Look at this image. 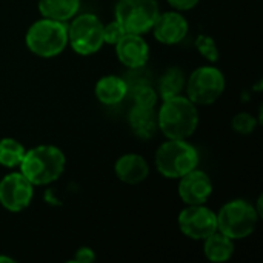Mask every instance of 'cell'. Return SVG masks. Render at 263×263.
Wrapping results in <instances>:
<instances>
[{
    "label": "cell",
    "instance_id": "cell-1",
    "mask_svg": "<svg viewBox=\"0 0 263 263\" xmlns=\"http://www.w3.org/2000/svg\"><path fill=\"white\" fill-rule=\"evenodd\" d=\"M159 129L168 139H188L199 125L197 105L188 97L174 96L165 99L159 112Z\"/></svg>",
    "mask_w": 263,
    "mask_h": 263
},
{
    "label": "cell",
    "instance_id": "cell-2",
    "mask_svg": "<svg viewBox=\"0 0 263 263\" xmlns=\"http://www.w3.org/2000/svg\"><path fill=\"white\" fill-rule=\"evenodd\" d=\"M65 165L66 159L62 149L54 145H39L25 153L18 166L32 185H48L63 174Z\"/></svg>",
    "mask_w": 263,
    "mask_h": 263
},
{
    "label": "cell",
    "instance_id": "cell-3",
    "mask_svg": "<svg viewBox=\"0 0 263 263\" xmlns=\"http://www.w3.org/2000/svg\"><path fill=\"white\" fill-rule=\"evenodd\" d=\"M25 42L32 54L43 59L55 57L68 45V26L65 22L43 17L29 26Z\"/></svg>",
    "mask_w": 263,
    "mask_h": 263
},
{
    "label": "cell",
    "instance_id": "cell-4",
    "mask_svg": "<svg viewBox=\"0 0 263 263\" xmlns=\"http://www.w3.org/2000/svg\"><path fill=\"white\" fill-rule=\"evenodd\" d=\"M197 165L199 153L185 139H170L156 153V168L166 179H180Z\"/></svg>",
    "mask_w": 263,
    "mask_h": 263
},
{
    "label": "cell",
    "instance_id": "cell-5",
    "mask_svg": "<svg viewBox=\"0 0 263 263\" xmlns=\"http://www.w3.org/2000/svg\"><path fill=\"white\" fill-rule=\"evenodd\" d=\"M217 216V231L233 240L251 236L259 222V211L247 200H231L220 208Z\"/></svg>",
    "mask_w": 263,
    "mask_h": 263
},
{
    "label": "cell",
    "instance_id": "cell-6",
    "mask_svg": "<svg viewBox=\"0 0 263 263\" xmlns=\"http://www.w3.org/2000/svg\"><path fill=\"white\" fill-rule=\"evenodd\" d=\"M160 14L157 0H117L116 20L129 34L148 32Z\"/></svg>",
    "mask_w": 263,
    "mask_h": 263
},
{
    "label": "cell",
    "instance_id": "cell-7",
    "mask_svg": "<svg viewBox=\"0 0 263 263\" xmlns=\"http://www.w3.org/2000/svg\"><path fill=\"white\" fill-rule=\"evenodd\" d=\"M68 43L80 55H91L103 46V23L94 14L72 17L68 26Z\"/></svg>",
    "mask_w": 263,
    "mask_h": 263
},
{
    "label": "cell",
    "instance_id": "cell-8",
    "mask_svg": "<svg viewBox=\"0 0 263 263\" xmlns=\"http://www.w3.org/2000/svg\"><path fill=\"white\" fill-rule=\"evenodd\" d=\"M225 91V76L216 66H200L188 79V99L200 106L214 103Z\"/></svg>",
    "mask_w": 263,
    "mask_h": 263
},
{
    "label": "cell",
    "instance_id": "cell-9",
    "mask_svg": "<svg viewBox=\"0 0 263 263\" xmlns=\"http://www.w3.org/2000/svg\"><path fill=\"white\" fill-rule=\"evenodd\" d=\"M177 222L180 231L193 240H205L217 231V216L205 205H188Z\"/></svg>",
    "mask_w": 263,
    "mask_h": 263
},
{
    "label": "cell",
    "instance_id": "cell-10",
    "mask_svg": "<svg viewBox=\"0 0 263 263\" xmlns=\"http://www.w3.org/2000/svg\"><path fill=\"white\" fill-rule=\"evenodd\" d=\"M32 196L34 185L20 171L11 173L0 180V205L11 213L28 208Z\"/></svg>",
    "mask_w": 263,
    "mask_h": 263
},
{
    "label": "cell",
    "instance_id": "cell-11",
    "mask_svg": "<svg viewBox=\"0 0 263 263\" xmlns=\"http://www.w3.org/2000/svg\"><path fill=\"white\" fill-rule=\"evenodd\" d=\"M213 194V183L206 173L194 168L180 177L179 196L185 205H205Z\"/></svg>",
    "mask_w": 263,
    "mask_h": 263
},
{
    "label": "cell",
    "instance_id": "cell-12",
    "mask_svg": "<svg viewBox=\"0 0 263 263\" xmlns=\"http://www.w3.org/2000/svg\"><path fill=\"white\" fill-rule=\"evenodd\" d=\"M151 29L154 31L157 42L163 45H177L186 37L190 25L179 11H166L157 15Z\"/></svg>",
    "mask_w": 263,
    "mask_h": 263
},
{
    "label": "cell",
    "instance_id": "cell-13",
    "mask_svg": "<svg viewBox=\"0 0 263 263\" xmlns=\"http://www.w3.org/2000/svg\"><path fill=\"white\" fill-rule=\"evenodd\" d=\"M117 59L128 68L137 69L146 65L149 59V46L140 34L126 32L116 43Z\"/></svg>",
    "mask_w": 263,
    "mask_h": 263
},
{
    "label": "cell",
    "instance_id": "cell-14",
    "mask_svg": "<svg viewBox=\"0 0 263 263\" xmlns=\"http://www.w3.org/2000/svg\"><path fill=\"white\" fill-rule=\"evenodd\" d=\"M114 170L117 177L128 185L142 183L149 174V166L146 160L139 154H125L119 157Z\"/></svg>",
    "mask_w": 263,
    "mask_h": 263
},
{
    "label": "cell",
    "instance_id": "cell-15",
    "mask_svg": "<svg viewBox=\"0 0 263 263\" xmlns=\"http://www.w3.org/2000/svg\"><path fill=\"white\" fill-rule=\"evenodd\" d=\"M128 122L133 133L142 139H151L159 129L156 108H143L133 105V108L129 109Z\"/></svg>",
    "mask_w": 263,
    "mask_h": 263
},
{
    "label": "cell",
    "instance_id": "cell-16",
    "mask_svg": "<svg viewBox=\"0 0 263 263\" xmlns=\"http://www.w3.org/2000/svg\"><path fill=\"white\" fill-rule=\"evenodd\" d=\"M128 96V83L117 76H103L96 83V97L100 103L112 106Z\"/></svg>",
    "mask_w": 263,
    "mask_h": 263
},
{
    "label": "cell",
    "instance_id": "cell-17",
    "mask_svg": "<svg viewBox=\"0 0 263 263\" xmlns=\"http://www.w3.org/2000/svg\"><path fill=\"white\" fill-rule=\"evenodd\" d=\"M203 251L210 262H227L234 254V242H233V239L222 234L220 231H216L205 239Z\"/></svg>",
    "mask_w": 263,
    "mask_h": 263
},
{
    "label": "cell",
    "instance_id": "cell-18",
    "mask_svg": "<svg viewBox=\"0 0 263 263\" xmlns=\"http://www.w3.org/2000/svg\"><path fill=\"white\" fill-rule=\"evenodd\" d=\"M80 8V0H40L39 11L43 17L57 20V22H68L71 20Z\"/></svg>",
    "mask_w": 263,
    "mask_h": 263
},
{
    "label": "cell",
    "instance_id": "cell-19",
    "mask_svg": "<svg viewBox=\"0 0 263 263\" xmlns=\"http://www.w3.org/2000/svg\"><path fill=\"white\" fill-rule=\"evenodd\" d=\"M185 86L183 71L177 66H173L165 71V74L159 80V96L165 100L174 96H179Z\"/></svg>",
    "mask_w": 263,
    "mask_h": 263
},
{
    "label": "cell",
    "instance_id": "cell-20",
    "mask_svg": "<svg viewBox=\"0 0 263 263\" xmlns=\"http://www.w3.org/2000/svg\"><path fill=\"white\" fill-rule=\"evenodd\" d=\"M26 149L20 142L11 137L0 140V165L5 168H15L20 165Z\"/></svg>",
    "mask_w": 263,
    "mask_h": 263
},
{
    "label": "cell",
    "instance_id": "cell-21",
    "mask_svg": "<svg viewBox=\"0 0 263 263\" xmlns=\"http://www.w3.org/2000/svg\"><path fill=\"white\" fill-rule=\"evenodd\" d=\"M128 91H131L134 105L143 106V108H156V103L159 100V92L149 83L139 82L131 89L128 88Z\"/></svg>",
    "mask_w": 263,
    "mask_h": 263
},
{
    "label": "cell",
    "instance_id": "cell-22",
    "mask_svg": "<svg viewBox=\"0 0 263 263\" xmlns=\"http://www.w3.org/2000/svg\"><path fill=\"white\" fill-rule=\"evenodd\" d=\"M196 48L199 49V52L210 62H217L219 60V49L216 46L214 39H211L210 35H199L196 40Z\"/></svg>",
    "mask_w": 263,
    "mask_h": 263
},
{
    "label": "cell",
    "instance_id": "cell-23",
    "mask_svg": "<svg viewBox=\"0 0 263 263\" xmlns=\"http://www.w3.org/2000/svg\"><path fill=\"white\" fill-rule=\"evenodd\" d=\"M257 126V120L254 116L248 112H239L233 119V129L239 134H251Z\"/></svg>",
    "mask_w": 263,
    "mask_h": 263
},
{
    "label": "cell",
    "instance_id": "cell-24",
    "mask_svg": "<svg viewBox=\"0 0 263 263\" xmlns=\"http://www.w3.org/2000/svg\"><path fill=\"white\" fill-rule=\"evenodd\" d=\"M126 34L125 28L120 25V22L114 20L103 26V42L109 45H116L123 35Z\"/></svg>",
    "mask_w": 263,
    "mask_h": 263
},
{
    "label": "cell",
    "instance_id": "cell-25",
    "mask_svg": "<svg viewBox=\"0 0 263 263\" xmlns=\"http://www.w3.org/2000/svg\"><path fill=\"white\" fill-rule=\"evenodd\" d=\"M96 260V254L91 248H79L76 251V257H74V262L79 263H91Z\"/></svg>",
    "mask_w": 263,
    "mask_h": 263
},
{
    "label": "cell",
    "instance_id": "cell-26",
    "mask_svg": "<svg viewBox=\"0 0 263 263\" xmlns=\"http://www.w3.org/2000/svg\"><path fill=\"white\" fill-rule=\"evenodd\" d=\"M200 0H168L170 6L174 8L176 11H190L196 5H199Z\"/></svg>",
    "mask_w": 263,
    "mask_h": 263
},
{
    "label": "cell",
    "instance_id": "cell-27",
    "mask_svg": "<svg viewBox=\"0 0 263 263\" xmlns=\"http://www.w3.org/2000/svg\"><path fill=\"white\" fill-rule=\"evenodd\" d=\"M2 262L14 263V259H11V257H6V256H0V263H2Z\"/></svg>",
    "mask_w": 263,
    "mask_h": 263
}]
</instances>
